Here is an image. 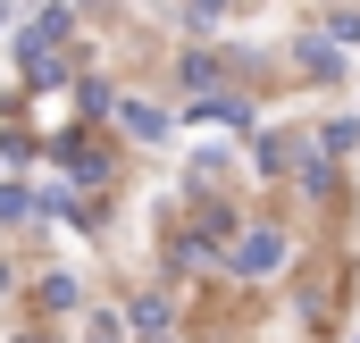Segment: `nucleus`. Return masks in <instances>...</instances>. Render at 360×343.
<instances>
[{
    "instance_id": "obj_11",
    "label": "nucleus",
    "mask_w": 360,
    "mask_h": 343,
    "mask_svg": "<svg viewBox=\"0 0 360 343\" xmlns=\"http://www.w3.org/2000/svg\"><path fill=\"white\" fill-rule=\"evenodd\" d=\"M17 343H51V335H17Z\"/></svg>"
},
{
    "instance_id": "obj_6",
    "label": "nucleus",
    "mask_w": 360,
    "mask_h": 343,
    "mask_svg": "<svg viewBox=\"0 0 360 343\" xmlns=\"http://www.w3.org/2000/svg\"><path fill=\"white\" fill-rule=\"evenodd\" d=\"M42 310H76V276H42Z\"/></svg>"
},
{
    "instance_id": "obj_3",
    "label": "nucleus",
    "mask_w": 360,
    "mask_h": 343,
    "mask_svg": "<svg viewBox=\"0 0 360 343\" xmlns=\"http://www.w3.org/2000/svg\"><path fill=\"white\" fill-rule=\"evenodd\" d=\"M293 59H302V76H310V84H335V76H344V59H335L327 42H302Z\"/></svg>"
},
{
    "instance_id": "obj_10",
    "label": "nucleus",
    "mask_w": 360,
    "mask_h": 343,
    "mask_svg": "<svg viewBox=\"0 0 360 343\" xmlns=\"http://www.w3.org/2000/svg\"><path fill=\"white\" fill-rule=\"evenodd\" d=\"M143 343H168V335H160V327H151V335H143Z\"/></svg>"
},
{
    "instance_id": "obj_13",
    "label": "nucleus",
    "mask_w": 360,
    "mask_h": 343,
    "mask_svg": "<svg viewBox=\"0 0 360 343\" xmlns=\"http://www.w3.org/2000/svg\"><path fill=\"white\" fill-rule=\"evenodd\" d=\"M84 8H92V0H84Z\"/></svg>"
},
{
    "instance_id": "obj_5",
    "label": "nucleus",
    "mask_w": 360,
    "mask_h": 343,
    "mask_svg": "<svg viewBox=\"0 0 360 343\" xmlns=\"http://www.w3.org/2000/svg\"><path fill=\"white\" fill-rule=\"evenodd\" d=\"M76 101H84V126H92V117H109V109H117V92H109V84H92V76L76 84Z\"/></svg>"
},
{
    "instance_id": "obj_8",
    "label": "nucleus",
    "mask_w": 360,
    "mask_h": 343,
    "mask_svg": "<svg viewBox=\"0 0 360 343\" xmlns=\"http://www.w3.org/2000/svg\"><path fill=\"white\" fill-rule=\"evenodd\" d=\"M327 42H360V17H352V8H335V17H327Z\"/></svg>"
},
{
    "instance_id": "obj_12",
    "label": "nucleus",
    "mask_w": 360,
    "mask_h": 343,
    "mask_svg": "<svg viewBox=\"0 0 360 343\" xmlns=\"http://www.w3.org/2000/svg\"><path fill=\"white\" fill-rule=\"evenodd\" d=\"M0 293H8V268H0Z\"/></svg>"
},
{
    "instance_id": "obj_2",
    "label": "nucleus",
    "mask_w": 360,
    "mask_h": 343,
    "mask_svg": "<svg viewBox=\"0 0 360 343\" xmlns=\"http://www.w3.org/2000/svg\"><path fill=\"white\" fill-rule=\"evenodd\" d=\"M184 117H193V126H235V134H243V126H252V101H243V92H201Z\"/></svg>"
},
{
    "instance_id": "obj_1",
    "label": "nucleus",
    "mask_w": 360,
    "mask_h": 343,
    "mask_svg": "<svg viewBox=\"0 0 360 343\" xmlns=\"http://www.w3.org/2000/svg\"><path fill=\"white\" fill-rule=\"evenodd\" d=\"M276 268H285V235L276 226H252L235 243V276H276Z\"/></svg>"
},
{
    "instance_id": "obj_7",
    "label": "nucleus",
    "mask_w": 360,
    "mask_h": 343,
    "mask_svg": "<svg viewBox=\"0 0 360 343\" xmlns=\"http://www.w3.org/2000/svg\"><path fill=\"white\" fill-rule=\"evenodd\" d=\"M84 343H126V327H117L109 310H92V327H84Z\"/></svg>"
},
{
    "instance_id": "obj_14",
    "label": "nucleus",
    "mask_w": 360,
    "mask_h": 343,
    "mask_svg": "<svg viewBox=\"0 0 360 343\" xmlns=\"http://www.w3.org/2000/svg\"><path fill=\"white\" fill-rule=\"evenodd\" d=\"M352 343H360V335H352Z\"/></svg>"
},
{
    "instance_id": "obj_4",
    "label": "nucleus",
    "mask_w": 360,
    "mask_h": 343,
    "mask_svg": "<svg viewBox=\"0 0 360 343\" xmlns=\"http://www.w3.org/2000/svg\"><path fill=\"white\" fill-rule=\"evenodd\" d=\"M117 109H126V134H143V143L168 134V109H151V101H117Z\"/></svg>"
},
{
    "instance_id": "obj_9",
    "label": "nucleus",
    "mask_w": 360,
    "mask_h": 343,
    "mask_svg": "<svg viewBox=\"0 0 360 343\" xmlns=\"http://www.w3.org/2000/svg\"><path fill=\"white\" fill-rule=\"evenodd\" d=\"M218 8H226V0H193V17H201V25H210V17H218Z\"/></svg>"
}]
</instances>
